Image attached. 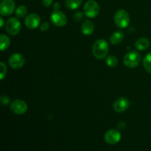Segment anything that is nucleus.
I'll use <instances>...</instances> for the list:
<instances>
[{
    "label": "nucleus",
    "mask_w": 151,
    "mask_h": 151,
    "mask_svg": "<svg viewBox=\"0 0 151 151\" xmlns=\"http://www.w3.org/2000/svg\"><path fill=\"white\" fill-rule=\"evenodd\" d=\"M109 44L105 39H97L93 44L92 53L97 60H103L109 52Z\"/></svg>",
    "instance_id": "f257e3e1"
},
{
    "label": "nucleus",
    "mask_w": 151,
    "mask_h": 151,
    "mask_svg": "<svg viewBox=\"0 0 151 151\" xmlns=\"http://www.w3.org/2000/svg\"><path fill=\"white\" fill-rule=\"evenodd\" d=\"M140 61H141V55L138 52L134 51V50L128 52L123 58L124 64L127 67L131 68V69L138 66Z\"/></svg>",
    "instance_id": "f03ea898"
},
{
    "label": "nucleus",
    "mask_w": 151,
    "mask_h": 151,
    "mask_svg": "<svg viewBox=\"0 0 151 151\" xmlns=\"http://www.w3.org/2000/svg\"><path fill=\"white\" fill-rule=\"evenodd\" d=\"M114 22L119 28H126L130 23V16L128 12L122 9L117 10L114 15Z\"/></svg>",
    "instance_id": "7ed1b4c3"
},
{
    "label": "nucleus",
    "mask_w": 151,
    "mask_h": 151,
    "mask_svg": "<svg viewBox=\"0 0 151 151\" xmlns=\"http://www.w3.org/2000/svg\"><path fill=\"white\" fill-rule=\"evenodd\" d=\"M84 14L88 18H95L100 13V6L94 0H88L83 7Z\"/></svg>",
    "instance_id": "20e7f679"
},
{
    "label": "nucleus",
    "mask_w": 151,
    "mask_h": 151,
    "mask_svg": "<svg viewBox=\"0 0 151 151\" xmlns=\"http://www.w3.org/2000/svg\"><path fill=\"white\" fill-rule=\"evenodd\" d=\"M22 28L21 22L17 18H10L5 24V29L10 35H16L19 33Z\"/></svg>",
    "instance_id": "39448f33"
},
{
    "label": "nucleus",
    "mask_w": 151,
    "mask_h": 151,
    "mask_svg": "<svg viewBox=\"0 0 151 151\" xmlns=\"http://www.w3.org/2000/svg\"><path fill=\"white\" fill-rule=\"evenodd\" d=\"M51 21L56 27H62L65 26L67 23V18L65 13L60 10H55L54 11L52 12Z\"/></svg>",
    "instance_id": "423d86ee"
},
{
    "label": "nucleus",
    "mask_w": 151,
    "mask_h": 151,
    "mask_svg": "<svg viewBox=\"0 0 151 151\" xmlns=\"http://www.w3.org/2000/svg\"><path fill=\"white\" fill-rule=\"evenodd\" d=\"M16 8L13 0H2L0 4V14L2 16H10L13 14Z\"/></svg>",
    "instance_id": "0eeeda50"
},
{
    "label": "nucleus",
    "mask_w": 151,
    "mask_h": 151,
    "mask_svg": "<svg viewBox=\"0 0 151 151\" xmlns=\"http://www.w3.org/2000/svg\"><path fill=\"white\" fill-rule=\"evenodd\" d=\"M25 58L20 53H14L10 56L8 59L9 66L13 69H19L24 65Z\"/></svg>",
    "instance_id": "6e6552de"
},
{
    "label": "nucleus",
    "mask_w": 151,
    "mask_h": 151,
    "mask_svg": "<svg viewBox=\"0 0 151 151\" xmlns=\"http://www.w3.org/2000/svg\"><path fill=\"white\" fill-rule=\"evenodd\" d=\"M10 110L16 114H24L27 110V105L22 100H14L10 104Z\"/></svg>",
    "instance_id": "1a4fd4ad"
},
{
    "label": "nucleus",
    "mask_w": 151,
    "mask_h": 151,
    "mask_svg": "<svg viewBox=\"0 0 151 151\" xmlns=\"http://www.w3.org/2000/svg\"><path fill=\"white\" fill-rule=\"evenodd\" d=\"M104 139L106 143L109 145H115L119 142L121 139V134L118 130H109L105 134Z\"/></svg>",
    "instance_id": "9d476101"
},
{
    "label": "nucleus",
    "mask_w": 151,
    "mask_h": 151,
    "mask_svg": "<svg viewBox=\"0 0 151 151\" xmlns=\"http://www.w3.org/2000/svg\"><path fill=\"white\" fill-rule=\"evenodd\" d=\"M24 24L29 29H35L39 27L41 24V18L36 13H31L26 16Z\"/></svg>",
    "instance_id": "9b49d317"
},
{
    "label": "nucleus",
    "mask_w": 151,
    "mask_h": 151,
    "mask_svg": "<svg viewBox=\"0 0 151 151\" xmlns=\"http://www.w3.org/2000/svg\"><path fill=\"white\" fill-rule=\"evenodd\" d=\"M130 106V103L128 100L125 97H119L114 103V109L116 112L122 113L128 109Z\"/></svg>",
    "instance_id": "f8f14e48"
},
{
    "label": "nucleus",
    "mask_w": 151,
    "mask_h": 151,
    "mask_svg": "<svg viewBox=\"0 0 151 151\" xmlns=\"http://www.w3.org/2000/svg\"><path fill=\"white\" fill-rule=\"evenodd\" d=\"M81 31L85 35H90L94 32V25L91 21L86 20L81 25Z\"/></svg>",
    "instance_id": "ddd939ff"
},
{
    "label": "nucleus",
    "mask_w": 151,
    "mask_h": 151,
    "mask_svg": "<svg viewBox=\"0 0 151 151\" xmlns=\"http://www.w3.org/2000/svg\"><path fill=\"white\" fill-rule=\"evenodd\" d=\"M124 38H125V35L122 31H116L110 36V42L113 45H116V44H120Z\"/></svg>",
    "instance_id": "4468645a"
},
{
    "label": "nucleus",
    "mask_w": 151,
    "mask_h": 151,
    "mask_svg": "<svg viewBox=\"0 0 151 151\" xmlns=\"http://www.w3.org/2000/svg\"><path fill=\"white\" fill-rule=\"evenodd\" d=\"M150 46V41L146 38H140L136 41L135 47L139 51L147 50Z\"/></svg>",
    "instance_id": "2eb2a0df"
},
{
    "label": "nucleus",
    "mask_w": 151,
    "mask_h": 151,
    "mask_svg": "<svg viewBox=\"0 0 151 151\" xmlns=\"http://www.w3.org/2000/svg\"><path fill=\"white\" fill-rule=\"evenodd\" d=\"M10 44V39L6 35L1 34L0 35V49L1 51L7 50Z\"/></svg>",
    "instance_id": "dca6fc26"
},
{
    "label": "nucleus",
    "mask_w": 151,
    "mask_h": 151,
    "mask_svg": "<svg viewBox=\"0 0 151 151\" xmlns=\"http://www.w3.org/2000/svg\"><path fill=\"white\" fill-rule=\"evenodd\" d=\"M83 0H66L65 4L67 8L70 10H76L82 4Z\"/></svg>",
    "instance_id": "f3484780"
},
{
    "label": "nucleus",
    "mask_w": 151,
    "mask_h": 151,
    "mask_svg": "<svg viewBox=\"0 0 151 151\" xmlns=\"http://www.w3.org/2000/svg\"><path fill=\"white\" fill-rule=\"evenodd\" d=\"M143 66L145 69L151 75V52L146 55L143 59Z\"/></svg>",
    "instance_id": "a211bd4d"
},
{
    "label": "nucleus",
    "mask_w": 151,
    "mask_h": 151,
    "mask_svg": "<svg viewBox=\"0 0 151 151\" xmlns=\"http://www.w3.org/2000/svg\"><path fill=\"white\" fill-rule=\"evenodd\" d=\"M27 13V8L24 5H20L16 8V15L18 18H23Z\"/></svg>",
    "instance_id": "6ab92c4d"
},
{
    "label": "nucleus",
    "mask_w": 151,
    "mask_h": 151,
    "mask_svg": "<svg viewBox=\"0 0 151 151\" xmlns=\"http://www.w3.org/2000/svg\"><path fill=\"white\" fill-rule=\"evenodd\" d=\"M106 64L110 67H115L118 64V60L114 55H109L106 58Z\"/></svg>",
    "instance_id": "aec40b11"
},
{
    "label": "nucleus",
    "mask_w": 151,
    "mask_h": 151,
    "mask_svg": "<svg viewBox=\"0 0 151 151\" xmlns=\"http://www.w3.org/2000/svg\"><path fill=\"white\" fill-rule=\"evenodd\" d=\"M0 69H1L0 79L2 81V80L5 78L6 75H7V66H6L5 63H4V62H1V63H0Z\"/></svg>",
    "instance_id": "412c9836"
},
{
    "label": "nucleus",
    "mask_w": 151,
    "mask_h": 151,
    "mask_svg": "<svg viewBox=\"0 0 151 151\" xmlns=\"http://www.w3.org/2000/svg\"><path fill=\"white\" fill-rule=\"evenodd\" d=\"M0 101H1V103L2 106H7V105L10 103V97L7 95H1V97H0Z\"/></svg>",
    "instance_id": "4be33fe9"
},
{
    "label": "nucleus",
    "mask_w": 151,
    "mask_h": 151,
    "mask_svg": "<svg viewBox=\"0 0 151 151\" xmlns=\"http://www.w3.org/2000/svg\"><path fill=\"white\" fill-rule=\"evenodd\" d=\"M83 15L81 12H77V13L74 14V19L77 21V22H81L83 19Z\"/></svg>",
    "instance_id": "5701e85b"
},
{
    "label": "nucleus",
    "mask_w": 151,
    "mask_h": 151,
    "mask_svg": "<svg viewBox=\"0 0 151 151\" xmlns=\"http://www.w3.org/2000/svg\"><path fill=\"white\" fill-rule=\"evenodd\" d=\"M49 27H50V24H49L47 22H45L41 25V27H40V29H41V31H47V29H49Z\"/></svg>",
    "instance_id": "b1692460"
},
{
    "label": "nucleus",
    "mask_w": 151,
    "mask_h": 151,
    "mask_svg": "<svg viewBox=\"0 0 151 151\" xmlns=\"http://www.w3.org/2000/svg\"><path fill=\"white\" fill-rule=\"evenodd\" d=\"M42 3L44 7H49L52 4L53 0H42Z\"/></svg>",
    "instance_id": "393cba45"
},
{
    "label": "nucleus",
    "mask_w": 151,
    "mask_h": 151,
    "mask_svg": "<svg viewBox=\"0 0 151 151\" xmlns=\"http://www.w3.org/2000/svg\"><path fill=\"white\" fill-rule=\"evenodd\" d=\"M60 7V3L58 2H55L54 3V4H53V8H54L55 10H59Z\"/></svg>",
    "instance_id": "a878e982"
},
{
    "label": "nucleus",
    "mask_w": 151,
    "mask_h": 151,
    "mask_svg": "<svg viewBox=\"0 0 151 151\" xmlns=\"http://www.w3.org/2000/svg\"><path fill=\"white\" fill-rule=\"evenodd\" d=\"M0 20H1V24H0V27H2L3 24H4V20H3V18L2 17L0 18Z\"/></svg>",
    "instance_id": "bb28decb"
}]
</instances>
